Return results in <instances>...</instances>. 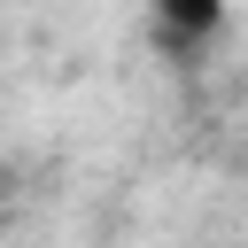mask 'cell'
Returning a JSON list of instances; mask_svg holds the SVG:
<instances>
[{
    "label": "cell",
    "instance_id": "obj_1",
    "mask_svg": "<svg viewBox=\"0 0 248 248\" xmlns=\"http://www.w3.org/2000/svg\"><path fill=\"white\" fill-rule=\"evenodd\" d=\"M155 23H163L170 46H194V39H209L225 23V0H155Z\"/></svg>",
    "mask_w": 248,
    "mask_h": 248
}]
</instances>
